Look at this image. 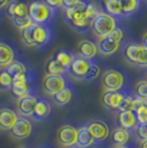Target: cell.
I'll use <instances>...</instances> for the list:
<instances>
[{
	"label": "cell",
	"instance_id": "cell-30",
	"mask_svg": "<svg viewBox=\"0 0 147 148\" xmlns=\"http://www.w3.org/2000/svg\"><path fill=\"white\" fill-rule=\"evenodd\" d=\"M7 71H8V73L10 74L12 77L14 76H19V75H23V74H27L28 73V69L25 66V64L22 63V62L20 61H14L6 69Z\"/></svg>",
	"mask_w": 147,
	"mask_h": 148
},
{
	"label": "cell",
	"instance_id": "cell-37",
	"mask_svg": "<svg viewBox=\"0 0 147 148\" xmlns=\"http://www.w3.org/2000/svg\"><path fill=\"white\" fill-rule=\"evenodd\" d=\"M106 38H107L109 40H111V41L115 42V43L121 44L123 38H124V32H123V30L121 29V28L116 27V28L112 31V32H111L110 34H109Z\"/></svg>",
	"mask_w": 147,
	"mask_h": 148
},
{
	"label": "cell",
	"instance_id": "cell-43",
	"mask_svg": "<svg viewBox=\"0 0 147 148\" xmlns=\"http://www.w3.org/2000/svg\"><path fill=\"white\" fill-rule=\"evenodd\" d=\"M138 148H147V140L146 142L138 143Z\"/></svg>",
	"mask_w": 147,
	"mask_h": 148
},
{
	"label": "cell",
	"instance_id": "cell-26",
	"mask_svg": "<svg viewBox=\"0 0 147 148\" xmlns=\"http://www.w3.org/2000/svg\"><path fill=\"white\" fill-rule=\"evenodd\" d=\"M45 73L49 75H64L67 73V70L62 66L54 58H51L45 63Z\"/></svg>",
	"mask_w": 147,
	"mask_h": 148
},
{
	"label": "cell",
	"instance_id": "cell-39",
	"mask_svg": "<svg viewBox=\"0 0 147 148\" xmlns=\"http://www.w3.org/2000/svg\"><path fill=\"white\" fill-rule=\"evenodd\" d=\"M42 1L52 9H56V8L62 7V0H42Z\"/></svg>",
	"mask_w": 147,
	"mask_h": 148
},
{
	"label": "cell",
	"instance_id": "cell-1",
	"mask_svg": "<svg viewBox=\"0 0 147 148\" xmlns=\"http://www.w3.org/2000/svg\"><path fill=\"white\" fill-rule=\"evenodd\" d=\"M21 40L27 47L41 48L51 40V31L47 25L32 23L28 28L21 30Z\"/></svg>",
	"mask_w": 147,
	"mask_h": 148
},
{
	"label": "cell",
	"instance_id": "cell-27",
	"mask_svg": "<svg viewBox=\"0 0 147 148\" xmlns=\"http://www.w3.org/2000/svg\"><path fill=\"white\" fill-rule=\"evenodd\" d=\"M104 8L106 13L112 17H122L123 10L120 0H104Z\"/></svg>",
	"mask_w": 147,
	"mask_h": 148
},
{
	"label": "cell",
	"instance_id": "cell-41",
	"mask_svg": "<svg viewBox=\"0 0 147 148\" xmlns=\"http://www.w3.org/2000/svg\"><path fill=\"white\" fill-rule=\"evenodd\" d=\"M8 3H9V0H0V9L7 7Z\"/></svg>",
	"mask_w": 147,
	"mask_h": 148
},
{
	"label": "cell",
	"instance_id": "cell-40",
	"mask_svg": "<svg viewBox=\"0 0 147 148\" xmlns=\"http://www.w3.org/2000/svg\"><path fill=\"white\" fill-rule=\"evenodd\" d=\"M81 0H62V7L65 9H69V8H72L75 5H78Z\"/></svg>",
	"mask_w": 147,
	"mask_h": 148
},
{
	"label": "cell",
	"instance_id": "cell-46",
	"mask_svg": "<svg viewBox=\"0 0 147 148\" xmlns=\"http://www.w3.org/2000/svg\"><path fill=\"white\" fill-rule=\"evenodd\" d=\"M41 148H45V147H41Z\"/></svg>",
	"mask_w": 147,
	"mask_h": 148
},
{
	"label": "cell",
	"instance_id": "cell-13",
	"mask_svg": "<svg viewBox=\"0 0 147 148\" xmlns=\"http://www.w3.org/2000/svg\"><path fill=\"white\" fill-rule=\"evenodd\" d=\"M32 130L33 126L30 121L28 118L19 116L17 123L10 130V135L16 139H25L32 134Z\"/></svg>",
	"mask_w": 147,
	"mask_h": 148
},
{
	"label": "cell",
	"instance_id": "cell-19",
	"mask_svg": "<svg viewBox=\"0 0 147 148\" xmlns=\"http://www.w3.org/2000/svg\"><path fill=\"white\" fill-rule=\"evenodd\" d=\"M134 138L135 136L133 133H131L129 130H126L120 127V126H116L114 130H112V134H111V139H112V143L114 146H126V145H129V142L131 139Z\"/></svg>",
	"mask_w": 147,
	"mask_h": 148
},
{
	"label": "cell",
	"instance_id": "cell-38",
	"mask_svg": "<svg viewBox=\"0 0 147 148\" xmlns=\"http://www.w3.org/2000/svg\"><path fill=\"white\" fill-rule=\"evenodd\" d=\"M100 74H101V68L98 66L96 63H94V62H93L92 64H91V66H90V69H89V71H87V74H86L85 80L84 81L95 80Z\"/></svg>",
	"mask_w": 147,
	"mask_h": 148
},
{
	"label": "cell",
	"instance_id": "cell-29",
	"mask_svg": "<svg viewBox=\"0 0 147 148\" xmlns=\"http://www.w3.org/2000/svg\"><path fill=\"white\" fill-rule=\"evenodd\" d=\"M53 58L61 64L62 66H64L67 70H69L70 65H71V63H72V61H73L74 56L72 54V53H70V52L65 51V50H60V51H58L54 56H53Z\"/></svg>",
	"mask_w": 147,
	"mask_h": 148
},
{
	"label": "cell",
	"instance_id": "cell-10",
	"mask_svg": "<svg viewBox=\"0 0 147 148\" xmlns=\"http://www.w3.org/2000/svg\"><path fill=\"white\" fill-rule=\"evenodd\" d=\"M58 142L62 147L69 148L76 145L78 139V128L70 124L62 125L58 130Z\"/></svg>",
	"mask_w": 147,
	"mask_h": 148
},
{
	"label": "cell",
	"instance_id": "cell-28",
	"mask_svg": "<svg viewBox=\"0 0 147 148\" xmlns=\"http://www.w3.org/2000/svg\"><path fill=\"white\" fill-rule=\"evenodd\" d=\"M122 5L123 16H131L135 13L141 6V0H120Z\"/></svg>",
	"mask_w": 147,
	"mask_h": 148
},
{
	"label": "cell",
	"instance_id": "cell-7",
	"mask_svg": "<svg viewBox=\"0 0 147 148\" xmlns=\"http://www.w3.org/2000/svg\"><path fill=\"white\" fill-rule=\"evenodd\" d=\"M32 87H33V76L28 72L27 74L13 77L10 91L13 96L18 99L25 95L32 94Z\"/></svg>",
	"mask_w": 147,
	"mask_h": 148
},
{
	"label": "cell",
	"instance_id": "cell-5",
	"mask_svg": "<svg viewBox=\"0 0 147 148\" xmlns=\"http://www.w3.org/2000/svg\"><path fill=\"white\" fill-rule=\"evenodd\" d=\"M126 79L121 71L114 69H107L102 74V86L104 92H120L124 91Z\"/></svg>",
	"mask_w": 147,
	"mask_h": 148
},
{
	"label": "cell",
	"instance_id": "cell-4",
	"mask_svg": "<svg viewBox=\"0 0 147 148\" xmlns=\"http://www.w3.org/2000/svg\"><path fill=\"white\" fill-rule=\"evenodd\" d=\"M124 59L136 68H147V48L139 43H129L124 49Z\"/></svg>",
	"mask_w": 147,
	"mask_h": 148
},
{
	"label": "cell",
	"instance_id": "cell-21",
	"mask_svg": "<svg viewBox=\"0 0 147 148\" xmlns=\"http://www.w3.org/2000/svg\"><path fill=\"white\" fill-rule=\"evenodd\" d=\"M6 12L10 18L28 16V5L20 0H11L6 7Z\"/></svg>",
	"mask_w": 147,
	"mask_h": 148
},
{
	"label": "cell",
	"instance_id": "cell-45",
	"mask_svg": "<svg viewBox=\"0 0 147 148\" xmlns=\"http://www.w3.org/2000/svg\"><path fill=\"white\" fill-rule=\"evenodd\" d=\"M69 148H80L79 146H76V145H74V146H72V147H69Z\"/></svg>",
	"mask_w": 147,
	"mask_h": 148
},
{
	"label": "cell",
	"instance_id": "cell-22",
	"mask_svg": "<svg viewBox=\"0 0 147 148\" xmlns=\"http://www.w3.org/2000/svg\"><path fill=\"white\" fill-rule=\"evenodd\" d=\"M51 97H52V101H53V103L55 105H58V106H67V104H70L73 101L74 91L73 88L69 85L64 90H62L59 93L54 94Z\"/></svg>",
	"mask_w": 147,
	"mask_h": 148
},
{
	"label": "cell",
	"instance_id": "cell-8",
	"mask_svg": "<svg viewBox=\"0 0 147 148\" xmlns=\"http://www.w3.org/2000/svg\"><path fill=\"white\" fill-rule=\"evenodd\" d=\"M69 86V82L64 75H49L45 74L42 79V90L45 94L53 96L54 94Z\"/></svg>",
	"mask_w": 147,
	"mask_h": 148
},
{
	"label": "cell",
	"instance_id": "cell-2",
	"mask_svg": "<svg viewBox=\"0 0 147 148\" xmlns=\"http://www.w3.org/2000/svg\"><path fill=\"white\" fill-rule=\"evenodd\" d=\"M85 7L86 2L81 0L78 5L64 10V20L75 31L84 32L91 28L92 22L86 17Z\"/></svg>",
	"mask_w": 147,
	"mask_h": 148
},
{
	"label": "cell",
	"instance_id": "cell-42",
	"mask_svg": "<svg viewBox=\"0 0 147 148\" xmlns=\"http://www.w3.org/2000/svg\"><path fill=\"white\" fill-rule=\"evenodd\" d=\"M142 41H143V45H145L147 48V32L144 33V36L142 38Z\"/></svg>",
	"mask_w": 147,
	"mask_h": 148
},
{
	"label": "cell",
	"instance_id": "cell-34",
	"mask_svg": "<svg viewBox=\"0 0 147 148\" xmlns=\"http://www.w3.org/2000/svg\"><path fill=\"white\" fill-rule=\"evenodd\" d=\"M12 25L18 28L19 30H23L25 28H28L29 25H32V21L29 16H25V17H18V18H12Z\"/></svg>",
	"mask_w": 147,
	"mask_h": 148
},
{
	"label": "cell",
	"instance_id": "cell-20",
	"mask_svg": "<svg viewBox=\"0 0 147 148\" xmlns=\"http://www.w3.org/2000/svg\"><path fill=\"white\" fill-rule=\"evenodd\" d=\"M76 146H79L80 148H95V146H98L90 130H87L86 125H82L80 127H78Z\"/></svg>",
	"mask_w": 147,
	"mask_h": 148
},
{
	"label": "cell",
	"instance_id": "cell-44",
	"mask_svg": "<svg viewBox=\"0 0 147 148\" xmlns=\"http://www.w3.org/2000/svg\"><path fill=\"white\" fill-rule=\"evenodd\" d=\"M114 148H133L129 145H126V146H114Z\"/></svg>",
	"mask_w": 147,
	"mask_h": 148
},
{
	"label": "cell",
	"instance_id": "cell-24",
	"mask_svg": "<svg viewBox=\"0 0 147 148\" xmlns=\"http://www.w3.org/2000/svg\"><path fill=\"white\" fill-rule=\"evenodd\" d=\"M120 45L121 44L115 43V42L109 40L107 38H104V39H100L98 44V50L102 56H109L116 53L117 50L120 49Z\"/></svg>",
	"mask_w": 147,
	"mask_h": 148
},
{
	"label": "cell",
	"instance_id": "cell-12",
	"mask_svg": "<svg viewBox=\"0 0 147 148\" xmlns=\"http://www.w3.org/2000/svg\"><path fill=\"white\" fill-rule=\"evenodd\" d=\"M38 97L33 94L25 95L17 99V112L21 117H32Z\"/></svg>",
	"mask_w": 147,
	"mask_h": 148
},
{
	"label": "cell",
	"instance_id": "cell-3",
	"mask_svg": "<svg viewBox=\"0 0 147 148\" xmlns=\"http://www.w3.org/2000/svg\"><path fill=\"white\" fill-rule=\"evenodd\" d=\"M28 16L30 17L32 23L45 25L53 18L54 9L50 8L41 0H36L28 6Z\"/></svg>",
	"mask_w": 147,
	"mask_h": 148
},
{
	"label": "cell",
	"instance_id": "cell-9",
	"mask_svg": "<svg viewBox=\"0 0 147 148\" xmlns=\"http://www.w3.org/2000/svg\"><path fill=\"white\" fill-rule=\"evenodd\" d=\"M98 145L105 142L111 135V128L102 119H92L85 124Z\"/></svg>",
	"mask_w": 147,
	"mask_h": 148
},
{
	"label": "cell",
	"instance_id": "cell-32",
	"mask_svg": "<svg viewBox=\"0 0 147 148\" xmlns=\"http://www.w3.org/2000/svg\"><path fill=\"white\" fill-rule=\"evenodd\" d=\"M13 77L8 73L6 69L0 70V90L2 91H10L12 85Z\"/></svg>",
	"mask_w": 147,
	"mask_h": 148
},
{
	"label": "cell",
	"instance_id": "cell-36",
	"mask_svg": "<svg viewBox=\"0 0 147 148\" xmlns=\"http://www.w3.org/2000/svg\"><path fill=\"white\" fill-rule=\"evenodd\" d=\"M135 96L147 99V80H142L137 82L135 87Z\"/></svg>",
	"mask_w": 147,
	"mask_h": 148
},
{
	"label": "cell",
	"instance_id": "cell-23",
	"mask_svg": "<svg viewBox=\"0 0 147 148\" xmlns=\"http://www.w3.org/2000/svg\"><path fill=\"white\" fill-rule=\"evenodd\" d=\"M14 61V52L10 45L0 42V68L7 69Z\"/></svg>",
	"mask_w": 147,
	"mask_h": 148
},
{
	"label": "cell",
	"instance_id": "cell-25",
	"mask_svg": "<svg viewBox=\"0 0 147 148\" xmlns=\"http://www.w3.org/2000/svg\"><path fill=\"white\" fill-rule=\"evenodd\" d=\"M135 96V95H134ZM135 115L138 124H147V99L135 96Z\"/></svg>",
	"mask_w": 147,
	"mask_h": 148
},
{
	"label": "cell",
	"instance_id": "cell-16",
	"mask_svg": "<svg viewBox=\"0 0 147 148\" xmlns=\"http://www.w3.org/2000/svg\"><path fill=\"white\" fill-rule=\"evenodd\" d=\"M52 114V105L48 99L38 97V102L34 107L32 118L34 121H47Z\"/></svg>",
	"mask_w": 147,
	"mask_h": 148
},
{
	"label": "cell",
	"instance_id": "cell-18",
	"mask_svg": "<svg viewBox=\"0 0 147 148\" xmlns=\"http://www.w3.org/2000/svg\"><path fill=\"white\" fill-rule=\"evenodd\" d=\"M18 114L11 108H0V130L10 132L18 121Z\"/></svg>",
	"mask_w": 147,
	"mask_h": 148
},
{
	"label": "cell",
	"instance_id": "cell-35",
	"mask_svg": "<svg viewBox=\"0 0 147 148\" xmlns=\"http://www.w3.org/2000/svg\"><path fill=\"white\" fill-rule=\"evenodd\" d=\"M135 139L138 143L147 140V124H138L134 132Z\"/></svg>",
	"mask_w": 147,
	"mask_h": 148
},
{
	"label": "cell",
	"instance_id": "cell-15",
	"mask_svg": "<svg viewBox=\"0 0 147 148\" xmlns=\"http://www.w3.org/2000/svg\"><path fill=\"white\" fill-rule=\"evenodd\" d=\"M76 52H78V56L83 58V59L89 60V61H92L98 52V45L92 41L84 39V40H81L78 43Z\"/></svg>",
	"mask_w": 147,
	"mask_h": 148
},
{
	"label": "cell",
	"instance_id": "cell-14",
	"mask_svg": "<svg viewBox=\"0 0 147 148\" xmlns=\"http://www.w3.org/2000/svg\"><path fill=\"white\" fill-rule=\"evenodd\" d=\"M128 92L127 90H124V91H120V92H107L103 93V96H102V102L103 105L107 110L110 111H117L121 106L123 99L125 96V94Z\"/></svg>",
	"mask_w": 147,
	"mask_h": 148
},
{
	"label": "cell",
	"instance_id": "cell-6",
	"mask_svg": "<svg viewBox=\"0 0 147 148\" xmlns=\"http://www.w3.org/2000/svg\"><path fill=\"white\" fill-rule=\"evenodd\" d=\"M116 20L106 12H102L92 21L91 29L93 33L100 39H104L116 28Z\"/></svg>",
	"mask_w": 147,
	"mask_h": 148
},
{
	"label": "cell",
	"instance_id": "cell-33",
	"mask_svg": "<svg viewBox=\"0 0 147 148\" xmlns=\"http://www.w3.org/2000/svg\"><path fill=\"white\" fill-rule=\"evenodd\" d=\"M102 12V10L100 9V7L94 3V2H86V7H85V14L87 19L92 22L94 19L98 17L100 13Z\"/></svg>",
	"mask_w": 147,
	"mask_h": 148
},
{
	"label": "cell",
	"instance_id": "cell-17",
	"mask_svg": "<svg viewBox=\"0 0 147 148\" xmlns=\"http://www.w3.org/2000/svg\"><path fill=\"white\" fill-rule=\"evenodd\" d=\"M117 126L134 134L136 127L138 126V121L134 112H120L117 115Z\"/></svg>",
	"mask_w": 147,
	"mask_h": 148
},
{
	"label": "cell",
	"instance_id": "cell-11",
	"mask_svg": "<svg viewBox=\"0 0 147 148\" xmlns=\"http://www.w3.org/2000/svg\"><path fill=\"white\" fill-rule=\"evenodd\" d=\"M93 62L85 60L80 56H74L73 61L71 63L70 68L67 70V73L70 74L73 79L79 81H84L87 74V71Z\"/></svg>",
	"mask_w": 147,
	"mask_h": 148
},
{
	"label": "cell",
	"instance_id": "cell-31",
	"mask_svg": "<svg viewBox=\"0 0 147 148\" xmlns=\"http://www.w3.org/2000/svg\"><path fill=\"white\" fill-rule=\"evenodd\" d=\"M135 107H136V105H135V96L132 95L129 92H127L125 94L122 103H121L118 112H134Z\"/></svg>",
	"mask_w": 147,
	"mask_h": 148
}]
</instances>
